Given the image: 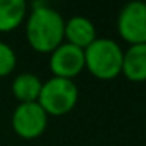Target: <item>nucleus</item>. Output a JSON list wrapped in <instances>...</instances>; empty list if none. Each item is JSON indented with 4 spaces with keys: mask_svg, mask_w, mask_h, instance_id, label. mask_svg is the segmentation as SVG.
<instances>
[{
    "mask_svg": "<svg viewBox=\"0 0 146 146\" xmlns=\"http://www.w3.org/2000/svg\"><path fill=\"white\" fill-rule=\"evenodd\" d=\"M49 68L54 77L74 80L85 69V54L83 49H79L69 42H61L54 52H50Z\"/></svg>",
    "mask_w": 146,
    "mask_h": 146,
    "instance_id": "6",
    "label": "nucleus"
},
{
    "mask_svg": "<svg viewBox=\"0 0 146 146\" xmlns=\"http://www.w3.org/2000/svg\"><path fill=\"white\" fill-rule=\"evenodd\" d=\"M116 30L130 46L146 44V3L129 2L116 17Z\"/></svg>",
    "mask_w": 146,
    "mask_h": 146,
    "instance_id": "4",
    "label": "nucleus"
},
{
    "mask_svg": "<svg viewBox=\"0 0 146 146\" xmlns=\"http://www.w3.org/2000/svg\"><path fill=\"white\" fill-rule=\"evenodd\" d=\"M27 19V3L24 0H0V32L16 30Z\"/></svg>",
    "mask_w": 146,
    "mask_h": 146,
    "instance_id": "10",
    "label": "nucleus"
},
{
    "mask_svg": "<svg viewBox=\"0 0 146 146\" xmlns=\"http://www.w3.org/2000/svg\"><path fill=\"white\" fill-rule=\"evenodd\" d=\"M25 35L33 50L50 54L64 41V19L57 10L36 2L27 17Z\"/></svg>",
    "mask_w": 146,
    "mask_h": 146,
    "instance_id": "1",
    "label": "nucleus"
},
{
    "mask_svg": "<svg viewBox=\"0 0 146 146\" xmlns=\"http://www.w3.org/2000/svg\"><path fill=\"white\" fill-rule=\"evenodd\" d=\"M79 101V88L74 80L68 79H52L42 82L38 104L47 116H63L69 113Z\"/></svg>",
    "mask_w": 146,
    "mask_h": 146,
    "instance_id": "3",
    "label": "nucleus"
},
{
    "mask_svg": "<svg viewBox=\"0 0 146 146\" xmlns=\"http://www.w3.org/2000/svg\"><path fill=\"white\" fill-rule=\"evenodd\" d=\"M121 74L130 82H146V44H133L124 52Z\"/></svg>",
    "mask_w": 146,
    "mask_h": 146,
    "instance_id": "8",
    "label": "nucleus"
},
{
    "mask_svg": "<svg viewBox=\"0 0 146 146\" xmlns=\"http://www.w3.org/2000/svg\"><path fill=\"white\" fill-rule=\"evenodd\" d=\"M96 38H98L96 27L88 17L74 16L64 21V39H66L64 42H69L85 50Z\"/></svg>",
    "mask_w": 146,
    "mask_h": 146,
    "instance_id": "7",
    "label": "nucleus"
},
{
    "mask_svg": "<svg viewBox=\"0 0 146 146\" xmlns=\"http://www.w3.org/2000/svg\"><path fill=\"white\" fill-rule=\"evenodd\" d=\"M49 116L38 102L19 104L13 111L11 126L13 130L24 140L38 138L44 133Z\"/></svg>",
    "mask_w": 146,
    "mask_h": 146,
    "instance_id": "5",
    "label": "nucleus"
},
{
    "mask_svg": "<svg viewBox=\"0 0 146 146\" xmlns=\"http://www.w3.org/2000/svg\"><path fill=\"white\" fill-rule=\"evenodd\" d=\"M85 54V68L99 80H113L121 74L124 50L111 38H96Z\"/></svg>",
    "mask_w": 146,
    "mask_h": 146,
    "instance_id": "2",
    "label": "nucleus"
},
{
    "mask_svg": "<svg viewBox=\"0 0 146 146\" xmlns=\"http://www.w3.org/2000/svg\"><path fill=\"white\" fill-rule=\"evenodd\" d=\"M16 63H17V58L13 47L7 42L0 41V79L10 76L16 68Z\"/></svg>",
    "mask_w": 146,
    "mask_h": 146,
    "instance_id": "11",
    "label": "nucleus"
},
{
    "mask_svg": "<svg viewBox=\"0 0 146 146\" xmlns=\"http://www.w3.org/2000/svg\"><path fill=\"white\" fill-rule=\"evenodd\" d=\"M41 86H42V82L36 74L22 72L14 77L13 83H11V91H13L14 98L19 101V104L38 102Z\"/></svg>",
    "mask_w": 146,
    "mask_h": 146,
    "instance_id": "9",
    "label": "nucleus"
}]
</instances>
